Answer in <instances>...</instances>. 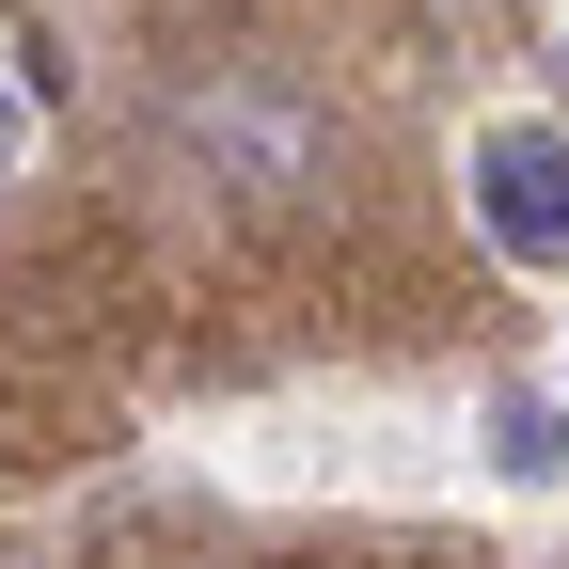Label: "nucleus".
Instances as JSON below:
<instances>
[{
  "label": "nucleus",
  "mask_w": 569,
  "mask_h": 569,
  "mask_svg": "<svg viewBox=\"0 0 569 569\" xmlns=\"http://www.w3.org/2000/svg\"><path fill=\"white\" fill-rule=\"evenodd\" d=\"M0 174H17V96H0Z\"/></svg>",
  "instance_id": "4"
},
{
  "label": "nucleus",
  "mask_w": 569,
  "mask_h": 569,
  "mask_svg": "<svg viewBox=\"0 0 569 569\" xmlns=\"http://www.w3.org/2000/svg\"><path fill=\"white\" fill-rule=\"evenodd\" d=\"M174 159L222 190V206H317L332 190V111L301 96V80H269V63H206V80H174Z\"/></svg>",
  "instance_id": "1"
},
{
  "label": "nucleus",
  "mask_w": 569,
  "mask_h": 569,
  "mask_svg": "<svg viewBox=\"0 0 569 569\" xmlns=\"http://www.w3.org/2000/svg\"><path fill=\"white\" fill-rule=\"evenodd\" d=\"M475 222H490V253L569 269V127H490L475 142Z\"/></svg>",
  "instance_id": "2"
},
{
  "label": "nucleus",
  "mask_w": 569,
  "mask_h": 569,
  "mask_svg": "<svg viewBox=\"0 0 569 569\" xmlns=\"http://www.w3.org/2000/svg\"><path fill=\"white\" fill-rule=\"evenodd\" d=\"M490 475H522V490L569 475V411L553 396H490Z\"/></svg>",
  "instance_id": "3"
}]
</instances>
